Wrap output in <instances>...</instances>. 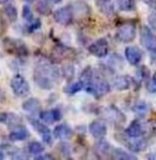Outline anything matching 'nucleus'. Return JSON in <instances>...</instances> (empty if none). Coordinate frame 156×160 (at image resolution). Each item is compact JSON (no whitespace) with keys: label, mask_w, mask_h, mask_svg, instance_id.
<instances>
[{"label":"nucleus","mask_w":156,"mask_h":160,"mask_svg":"<svg viewBox=\"0 0 156 160\" xmlns=\"http://www.w3.org/2000/svg\"><path fill=\"white\" fill-rule=\"evenodd\" d=\"M125 57L131 65H138L142 59V52L135 46H129L125 48Z\"/></svg>","instance_id":"nucleus-11"},{"label":"nucleus","mask_w":156,"mask_h":160,"mask_svg":"<svg viewBox=\"0 0 156 160\" xmlns=\"http://www.w3.org/2000/svg\"><path fill=\"white\" fill-rule=\"evenodd\" d=\"M25 1H28V2H33V1H35V0H25Z\"/></svg>","instance_id":"nucleus-34"},{"label":"nucleus","mask_w":156,"mask_h":160,"mask_svg":"<svg viewBox=\"0 0 156 160\" xmlns=\"http://www.w3.org/2000/svg\"><path fill=\"white\" fill-rule=\"evenodd\" d=\"M28 121H29V123L31 124V126L38 132V134L41 136L43 142L46 145L51 146V145L53 144V136H52V133L49 127L34 118H28Z\"/></svg>","instance_id":"nucleus-3"},{"label":"nucleus","mask_w":156,"mask_h":160,"mask_svg":"<svg viewBox=\"0 0 156 160\" xmlns=\"http://www.w3.org/2000/svg\"><path fill=\"white\" fill-rule=\"evenodd\" d=\"M109 148L110 146L108 145L107 142H105V140H102V142H99L98 144L96 145V152L97 153H101V155H106V153L109 152Z\"/></svg>","instance_id":"nucleus-26"},{"label":"nucleus","mask_w":156,"mask_h":160,"mask_svg":"<svg viewBox=\"0 0 156 160\" xmlns=\"http://www.w3.org/2000/svg\"><path fill=\"white\" fill-rule=\"evenodd\" d=\"M22 18L24 19L28 22H31L33 20V13H32V10L29 6H23L22 8Z\"/></svg>","instance_id":"nucleus-28"},{"label":"nucleus","mask_w":156,"mask_h":160,"mask_svg":"<svg viewBox=\"0 0 156 160\" xmlns=\"http://www.w3.org/2000/svg\"><path fill=\"white\" fill-rule=\"evenodd\" d=\"M3 11H5V14L6 17H7L8 19H9L11 22H13V21L17 20V18H18V11H17V8L14 7L12 3H7V5L5 6V9H3Z\"/></svg>","instance_id":"nucleus-20"},{"label":"nucleus","mask_w":156,"mask_h":160,"mask_svg":"<svg viewBox=\"0 0 156 160\" xmlns=\"http://www.w3.org/2000/svg\"><path fill=\"white\" fill-rule=\"evenodd\" d=\"M118 7L122 11H133L135 9V0H118Z\"/></svg>","instance_id":"nucleus-21"},{"label":"nucleus","mask_w":156,"mask_h":160,"mask_svg":"<svg viewBox=\"0 0 156 160\" xmlns=\"http://www.w3.org/2000/svg\"><path fill=\"white\" fill-rule=\"evenodd\" d=\"M49 1H52L53 3H58V2H60L62 0H49Z\"/></svg>","instance_id":"nucleus-32"},{"label":"nucleus","mask_w":156,"mask_h":160,"mask_svg":"<svg viewBox=\"0 0 156 160\" xmlns=\"http://www.w3.org/2000/svg\"><path fill=\"white\" fill-rule=\"evenodd\" d=\"M36 11L41 14H49L51 12V7L49 5V0H39V2L36 3V7H35Z\"/></svg>","instance_id":"nucleus-22"},{"label":"nucleus","mask_w":156,"mask_h":160,"mask_svg":"<svg viewBox=\"0 0 156 160\" xmlns=\"http://www.w3.org/2000/svg\"><path fill=\"white\" fill-rule=\"evenodd\" d=\"M98 6L100 8L101 12L106 14H111L113 9H112V5L110 3V0H98Z\"/></svg>","instance_id":"nucleus-24"},{"label":"nucleus","mask_w":156,"mask_h":160,"mask_svg":"<svg viewBox=\"0 0 156 160\" xmlns=\"http://www.w3.org/2000/svg\"><path fill=\"white\" fill-rule=\"evenodd\" d=\"M10 87L11 90L17 97H23L28 96L30 92V85L24 77L20 73H16L13 77L11 78V81H10Z\"/></svg>","instance_id":"nucleus-1"},{"label":"nucleus","mask_w":156,"mask_h":160,"mask_svg":"<svg viewBox=\"0 0 156 160\" xmlns=\"http://www.w3.org/2000/svg\"><path fill=\"white\" fill-rule=\"evenodd\" d=\"M60 118H62V114H60V111H58L57 109H52L47 110V111L40 112V120H42L43 122L47 123V124L55 123L57 121H60Z\"/></svg>","instance_id":"nucleus-10"},{"label":"nucleus","mask_w":156,"mask_h":160,"mask_svg":"<svg viewBox=\"0 0 156 160\" xmlns=\"http://www.w3.org/2000/svg\"><path fill=\"white\" fill-rule=\"evenodd\" d=\"M135 27L131 23H127V24H123L119 28L118 32H117V38L119 41L124 43L132 42L135 38Z\"/></svg>","instance_id":"nucleus-7"},{"label":"nucleus","mask_w":156,"mask_h":160,"mask_svg":"<svg viewBox=\"0 0 156 160\" xmlns=\"http://www.w3.org/2000/svg\"><path fill=\"white\" fill-rule=\"evenodd\" d=\"M90 54L97 56V57H105L107 56L108 52H109V45H108L107 41L105 38L96 41L89 46Z\"/></svg>","instance_id":"nucleus-8"},{"label":"nucleus","mask_w":156,"mask_h":160,"mask_svg":"<svg viewBox=\"0 0 156 160\" xmlns=\"http://www.w3.org/2000/svg\"><path fill=\"white\" fill-rule=\"evenodd\" d=\"M53 134L56 138L58 139H69L73 136V129L68 126L67 124H60L55 126L53 131Z\"/></svg>","instance_id":"nucleus-12"},{"label":"nucleus","mask_w":156,"mask_h":160,"mask_svg":"<svg viewBox=\"0 0 156 160\" xmlns=\"http://www.w3.org/2000/svg\"><path fill=\"white\" fill-rule=\"evenodd\" d=\"M148 23L151 24V27L153 28V29L156 30V12L152 13L151 16L148 17Z\"/></svg>","instance_id":"nucleus-30"},{"label":"nucleus","mask_w":156,"mask_h":160,"mask_svg":"<svg viewBox=\"0 0 156 160\" xmlns=\"http://www.w3.org/2000/svg\"><path fill=\"white\" fill-rule=\"evenodd\" d=\"M54 20L62 25H69L73 22L74 12L70 7H63L54 11Z\"/></svg>","instance_id":"nucleus-6"},{"label":"nucleus","mask_w":156,"mask_h":160,"mask_svg":"<svg viewBox=\"0 0 156 160\" xmlns=\"http://www.w3.org/2000/svg\"><path fill=\"white\" fill-rule=\"evenodd\" d=\"M89 132L95 138H101L107 134V127L100 121H94L89 125Z\"/></svg>","instance_id":"nucleus-14"},{"label":"nucleus","mask_w":156,"mask_h":160,"mask_svg":"<svg viewBox=\"0 0 156 160\" xmlns=\"http://www.w3.org/2000/svg\"><path fill=\"white\" fill-rule=\"evenodd\" d=\"M44 150H45L44 145L40 142H36V140H33V142H31L28 145V151L31 155L39 156L41 153H44Z\"/></svg>","instance_id":"nucleus-19"},{"label":"nucleus","mask_w":156,"mask_h":160,"mask_svg":"<svg viewBox=\"0 0 156 160\" xmlns=\"http://www.w3.org/2000/svg\"><path fill=\"white\" fill-rule=\"evenodd\" d=\"M141 43L148 52H156V36L147 27H143L141 30Z\"/></svg>","instance_id":"nucleus-5"},{"label":"nucleus","mask_w":156,"mask_h":160,"mask_svg":"<svg viewBox=\"0 0 156 160\" xmlns=\"http://www.w3.org/2000/svg\"><path fill=\"white\" fill-rule=\"evenodd\" d=\"M3 91L0 90V101H3Z\"/></svg>","instance_id":"nucleus-33"},{"label":"nucleus","mask_w":156,"mask_h":160,"mask_svg":"<svg viewBox=\"0 0 156 160\" xmlns=\"http://www.w3.org/2000/svg\"><path fill=\"white\" fill-rule=\"evenodd\" d=\"M153 83L154 85H156V72L154 73V76H153Z\"/></svg>","instance_id":"nucleus-31"},{"label":"nucleus","mask_w":156,"mask_h":160,"mask_svg":"<svg viewBox=\"0 0 156 160\" xmlns=\"http://www.w3.org/2000/svg\"><path fill=\"white\" fill-rule=\"evenodd\" d=\"M22 109L29 113H36L41 110V102L36 98L28 99L22 103Z\"/></svg>","instance_id":"nucleus-15"},{"label":"nucleus","mask_w":156,"mask_h":160,"mask_svg":"<svg viewBox=\"0 0 156 160\" xmlns=\"http://www.w3.org/2000/svg\"><path fill=\"white\" fill-rule=\"evenodd\" d=\"M30 24L28 25V31L29 32H34L35 30H39L42 25V22L39 19H33L31 22H29Z\"/></svg>","instance_id":"nucleus-29"},{"label":"nucleus","mask_w":156,"mask_h":160,"mask_svg":"<svg viewBox=\"0 0 156 160\" xmlns=\"http://www.w3.org/2000/svg\"><path fill=\"white\" fill-rule=\"evenodd\" d=\"M5 43V47L9 53L16 54L18 56H28L29 51H28L27 46L23 42L20 40H12V38H7L3 41Z\"/></svg>","instance_id":"nucleus-4"},{"label":"nucleus","mask_w":156,"mask_h":160,"mask_svg":"<svg viewBox=\"0 0 156 160\" xmlns=\"http://www.w3.org/2000/svg\"><path fill=\"white\" fill-rule=\"evenodd\" d=\"M113 158L116 159H136L135 156L122 150V149H114L113 151Z\"/></svg>","instance_id":"nucleus-25"},{"label":"nucleus","mask_w":156,"mask_h":160,"mask_svg":"<svg viewBox=\"0 0 156 160\" xmlns=\"http://www.w3.org/2000/svg\"><path fill=\"white\" fill-rule=\"evenodd\" d=\"M0 2H1V0H0Z\"/></svg>","instance_id":"nucleus-35"},{"label":"nucleus","mask_w":156,"mask_h":160,"mask_svg":"<svg viewBox=\"0 0 156 160\" xmlns=\"http://www.w3.org/2000/svg\"><path fill=\"white\" fill-rule=\"evenodd\" d=\"M0 124H6L9 126H17L21 124V118L17 114L7 113V112H0Z\"/></svg>","instance_id":"nucleus-13"},{"label":"nucleus","mask_w":156,"mask_h":160,"mask_svg":"<svg viewBox=\"0 0 156 160\" xmlns=\"http://www.w3.org/2000/svg\"><path fill=\"white\" fill-rule=\"evenodd\" d=\"M30 136V132L27 129V127L22 124L17 125L12 128V131L9 134V139L11 142H22L28 139Z\"/></svg>","instance_id":"nucleus-9"},{"label":"nucleus","mask_w":156,"mask_h":160,"mask_svg":"<svg viewBox=\"0 0 156 160\" xmlns=\"http://www.w3.org/2000/svg\"><path fill=\"white\" fill-rule=\"evenodd\" d=\"M125 134H127V135L129 136V137H131V138L140 137V136L143 134L142 125H141L138 122L131 123V125H130V126L127 128V131H125Z\"/></svg>","instance_id":"nucleus-17"},{"label":"nucleus","mask_w":156,"mask_h":160,"mask_svg":"<svg viewBox=\"0 0 156 160\" xmlns=\"http://www.w3.org/2000/svg\"><path fill=\"white\" fill-rule=\"evenodd\" d=\"M113 85L117 90L123 91V90H127L130 87V79L127 76H119L114 79Z\"/></svg>","instance_id":"nucleus-18"},{"label":"nucleus","mask_w":156,"mask_h":160,"mask_svg":"<svg viewBox=\"0 0 156 160\" xmlns=\"http://www.w3.org/2000/svg\"><path fill=\"white\" fill-rule=\"evenodd\" d=\"M84 87H85V85L83 83V81H77V82L70 83L68 87L65 88V92H66V93H69V94L77 93V92L81 91Z\"/></svg>","instance_id":"nucleus-23"},{"label":"nucleus","mask_w":156,"mask_h":160,"mask_svg":"<svg viewBox=\"0 0 156 160\" xmlns=\"http://www.w3.org/2000/svg\"><path fill=\"white\" fill-rule=\"evenodd\" d=\"M85 89L90 94L95 96L96 98H99V97L105 96L110 91V86L105 80L91 79V81H89L85 86Z\"/></svg>","instance_id":"nucleus-2"},{"label":"nucleus","mask_w":156,"mask_h":160,"mask_svg":"<svg viewBox=\"0 0 156 160\" xmlns=\"http://www.w3.org/2000/svg\"><path fill=\"white\" fill-rule=\"evenodd\" d=\"M127 145L131 150H134V151L141 150V149L144 147V144H143L142 140H127Z\"/></svg>","instance_id":"nucleus-27"},{"label":"nucleus","mask_w":156,"mask_h":160,"mask_svg":"<svg viewBox=\"0 0 156 160\" xmlns=\"http://www.w3.org/2000/svg\"><path fill=\"white\" fill-rule=\"evenodd\" d=\"M105 116L110 121V122L113 123H119L123 122L124 121V116L121 113L120 111L116 109V108H109L105 111Z\"/></svg>","instance_id":"nucleus-16"}]
</instances>
